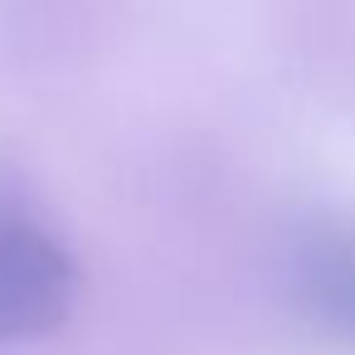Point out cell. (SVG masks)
Masks as SVG:
<instances>
[{
  "mask_svg": "<svg viewBox=\"0 0 355 355\" xmlns=\"http://www.w3.org/2000/svg\"><path fill=\"white\" fill-rule=\"evenodd\" d=\"M78 297V263L40 219L0 209V345L54 336Z\"/></svg>",
  "mask_w": 355,
  "mask_h": 355,
  "instance_id": "cell-1",
  "label": "cell"
},
{
  "mask_svg": "<svg viewBox=\"0 0 355 355\" xmlns=\"http://www.w3.org/2000/svg\"><path fill=\"white\" fill-rule=\"evenodd\" d=\"M292 297L326 345L355 355V219H326L297 243Z\"/></svg>",
  "mask_w": 355,
  "mask_h": 355,
  "instance_id": "cell-2",
  "label": "cell"
}]
</instances>
